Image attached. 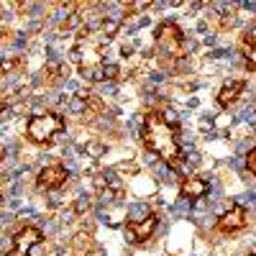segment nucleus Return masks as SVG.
I'll return each mask as SVG.
<instances>
[{"mask_svg": "<svg viewBox=\"0 0 256 256\" xmlns=\"http://www.w3.org/2000/svg\"><path fill=\"white\" fill-rule=\"evenodd\" d=\"M238 49H241L244 64H246L251 72H256V24L244 31V36L238 41Z\"/></svg>", "mask_w": 256, "mask_h": 256, "instance_id": "obj_11", "label": "nucleus"}, {"mask_svg": "<svg viewBox=\"0 0 256 256\" xmlns=\"http://www.w3.org/2000/svg\"><path fill=\"white\" fill-rule=\"evenodd\" d=\"M0 162H3V148H0Z\"/></svg>", "mask_w": 256, "mask_h": 256, "instance_id": "obj_18", "label": "nucleus"}, {"mask_svg": "<svg viewBox=\"0 0 256 256\" xmlns=\"http://www.w3.org/2000/svg\"><path fill=\"white\" fill-rule=\"evenodd\" d=\"M208 192H210V182L202 177H187L180 184V195L184 200H202Z\"/></svg>", "mask_w": 256, "mask_h": 256, "instance_id": "obj_12", "label": "nucleus"}, {"mask_svg": "<svg viewBox=\"0 0 256 256\" xmlns=\"http://www.w3.org/2000/svg\"><path fill=\"white\" fill-rule=\"evenodd\" d=\"M246 166H248V172L256 177V146H254L251 152L246 154Z\"/></svg>", "mask_w": 256, "mask_h": 256, "instance_id": "obj_15", "label": "nucleus"}, {"mask_svg": "<svg viewBox=\"0 0 256 256\" xmlns=\"http://www.w3.org/2000/svg\"><path fill=\"white\" fill-rule=\"evenodd\" d=\"M44 241V233H41L36 226H26L24 230H18L13 241H10V248L3 251V256H31V251Z\"/></svg>", "mask_w": 256, "mask_h": 256, "instance_id": "obj_6", "label": "nucleus"}, {"mask_svg": "<svg viewBox=\"0 0 256 256\" xmlns=\"http://www.w3.org/2000/svg\"><path fill=\"white\" fill-rule=\"evenodd\" d=\"M248 226V212L244 205H230V210H226L223 216L218 218L216 223V230L218 233H236V230H244Z\"/></svg>", "mask_w": 256, "mask_h": 256, "instance_id": "obj_7", "label": "nucleus"}, {"mask_svg": "<svg viewBox=\"0 0 256 256\" xmlns=\"http://www.w3.org/2000/svg\"><path fill=\"white\" fill-rule=\"evenodd\" d=\"M141 138H144V146L152 154H156L164 164H169L172 169L182 166V146H180V136H177V126L169 123L166 116L148 110L144 116Z\"/></svg>", "mask_w": 256, "mask_h": 256, "instance_id": "obj_2", "label": "nucleus"}, {"mask_svg": "<svg viewBox=\"0 0 256 256\" xmlns=\"http://www.w3.org/2000/svg\"><path fill=\"white\" fill-rule=\"evenodd\" d=\"M116 31H118L116 24H105L100 31H88L84 36H80V41L72 49V59L80 67L84 80L102 82V80L120 77V70L116 64H108V59H105V52H108V44Z\"/></svg>", "mask_w": 256, "mask_h": 256, "instance_id": "obj_1", "label": "nucleus"}, {"mask_svg": "<svg viewBox=\"0 0 256 256\" xmlns=\"http://www.w3.org/2000/svg\"><path fill=\"white\" fill-rule=\"evenodd\" d=\"M156 46L164 56L169 59H184L187 56V41H184V34L182 28L174 24V20H164V24H159L156 28Z\"/></svg>", "mask_w": 256, "mask_h": 256, "instance_id": "obj_4", "label": "nucleus"}, {"mask_svg": "<svg viewBox=\"0 0 256 256\" xmlns=\"http://www.w3.org/2000/svg\"><path fill=\"white\" fill-rule=\"evenodd\" d=\"M156 226H159V216L154 210H148L141 218L126 223V238L131 244H146L148 238H152V233L156 230Z\"/></svg>", "mask_w": 256, "mask_h": 256, "instance_id": "obj_5", "label": "nucleus"}, {"mask_svg": "<svg viewBox=\"0 0 256 256\" xmlns=\"http://www.w3.org/2000/svg\"><path fill=\"white\" fill-rule=\"evenodd\" d=\"M0 202H3V195H0Z\"/></svg>", "mask_w": 256, "mask_h": 256, "instance_id": "obj_19", "label": "nucleus"}, {"mask_svg": "<svg viewBox=\"0 0 256 256\" xmlns=\"http://www.w3.org/2000/svg\"><path fill=\"white\" fill-rule=\"evenodd\" d=\"M64 128H67V123H64L62 116H56V113H38V116H34L26 123V136L36 146H46V144L54 141V136H59L64 131Z\"/></svg>", "mask_w": 256, "mask_h": 256, "instance_id": "obj_3", "label": "nucleus"}, {"mask_svg": "<svg viewBox=\"0 0 256 256\" xmlns=\"http://www.w3.org/2000/svg\"><path fill=\"white\" fill-rule=\"evenodd\" d=\"M20 70H26V59L24 56H6V59H0V77H8V74L20 72Z\"/></svg>", "mask_w": 256, "mask_h": 256, "instance_id": "obj_13", "label": "nucleus"}, {"mask_svg": "<svg viewBox=\"0 0 256 256\" xmlns=\"http://www.w3.org/2000/svg\"><path fill=\"white\" fill-rule=\"evenodd\" d=\"M244 90H246V80H230V82H226L223 88L218 90L216 102L220 105V108H230L233 102H238V98L244 95Z\"/></svg>", "mask_w": 256, "mask_h": 256, "instance_id": "obj_10", "label": "nucleus"}, {"mask_svg": "<svg viewBox=\"0 0 256 256\" xmlns=\"http://www.w3.org/2000/svg\"><path fill=\"white\" fill-rule=\"evenodd\" d=\"M13 31L10 28H0V46H3V44H10V41H13Z\"/></svg>", "mask_w": 256, "mask_h": 256, "instance_id": "obj_16", "label": "nucleus"}, {"mask_svg": "<svg viewBox=\"0 0 256 256\" xmlns=\"http://www.w3.org/2000/svg\"><path fill=\"white\" fill-rule=\"evenodd\" d=\"M6 110V100H0V113H3Z\"/></svg>", "mask_w": 256, "mask_h": 256, "instance_id": "obj_17", "label": "nucleus"}, {"mask_svg": "<svg viewBox=\"0 0 256 256\" xmlns=\"http://www.w3.org/2000/svg\"><path fill=\"white\" fill-rule=\"evenodd\" d=\"M67 180H70L67 166L59 164V162H54V164H46V166L38 172L36 184H38L41 190H59V187H62L64 182H67Z\"/></svg>", "mask_w": 256, "mask_h": 256, "instance_id": "obj_8", "label": "nucleus"}, {"mask_svg": "<svg viewBox=\"0 0 256 256\" xmlns=\"http://www.w3.org/2000/svg\"><path fill=\"white\" fill-rule=\"evenodd\" d=\"M248 256H254V254H248Z\"/></svg>", "mask_w": 256, "mask_h": 256, "instance_id": "obj_20", "label": "nucleus"}, {"mask_svg": "<svg viewBox=\"0 0 256 256\" xmlns=\"http://www.w3.org/2000/svg\"><path fill=\"white\" fill-rule=\"evenodd\" d=\"M70 256H102V251L92 233L80 230V233H74V238L70 244Z\"/></svg>", "mask_w": 256, "mask_h": 256, "instance_id": "obj_9", "label": "nucleus"}, {"mask_svg": "<svg viewBox=\"0 0 256 256\" xmlns=\"http://www.w3.org/2000/svg\"><path fill=\"white\" fill-rule=\"evenodd\" d=\"M64 74H67V70H64L62 64H52V67H46L44 72H41V77H44L41 82H46V84H56Z\"/></svg>", "mask_w": 256, "mask_h": 256, "instance_id": "obj_14", "label": "nucleus"}]
</instances>
